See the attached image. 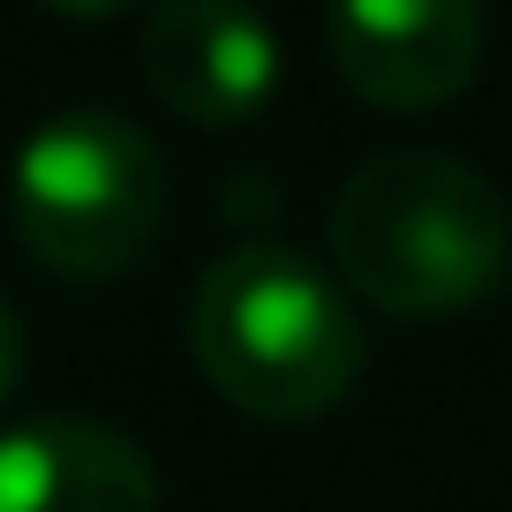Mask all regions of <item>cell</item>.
Returning a JSON list of instances; mask_svg holds the SVG:
<instances>
[{
    "instance_id": "6da1fadb",
    "label": "cell",
    "mask_w": 512,
    "mask_h": 512,
    "mask_svg": "<svg viewBox=\"0 0 512 512\" xmlns=\"http://www.w3.org/2000/svg\"><path fill=\"white\" fill-rule=\"evenodd\" d=\"M339 279L384 317H460L512 264V211L452 151H384L332 204Z\"/></svg>"
},
{
    "instance_id": "7a4b0ae2",
    "label": "cell",
    "mask_w": 512,
    "mask_h": 512,
    "mask_svg": "<svg viewBox=\"0 0 512 512\" xmlns=\"http://www.w3.org/2000/svg\"><path fill=\"white\" fill-rule=\"evenodd\" d=\"M189 354L226 407L309 422L362 369V324L324 264L279 241H241L189 294Z\"/></svg>"
},
{
    "instance_id": "3957f363",
    "label": "cell",
    "mask_w": 512,
    "mask_h": 512,
    "mask_svg": "<svg viewBox=\"0 0 512 512\" xmlns=\"http://www.w3.org/2000/svg\"><path fill=\"white\" fill-rule=\"evenodd\" d=\"M8 211L46 272L113 279L166 226V159L128 113L68 106L23 136Z\"/></svg>"
},
{
    "instance_id": "277c9868",
    "label": "cell",
    "mask_w": 512,
    "mask_h": 512,
    "mask_svg": "<svg viewBox=\"0 0 512 512\" xmlns=\"http://www.w3.org/2000/svg\"><path fill=\"white\" fill-rule=\"evenodd\" d=\"M332 61L369 106L430 113L482 68V0H332Z\"/></svg>"
},
{
    "instance_id": "5b68a950",
    "label": "cell",
    "mask_w": 512,
    "mask_h": 512,
    "mask_svg": "<svg viewBox=\"0 0 512 512\" xmlns=\"http://www.w3.org/2000/svg\"><path fill=\"white\" fill-rule=\"evenodd\" d=\"M136 61L151 98L196 128H234L279 91V38L249 0H159Z\"/></svg>"
},
{
    "instance_id": "8992f818",
    "label": "cell",
    "mask_w": 512,
    "mask_h": 512,
    "mask_svg": "<svg viewBox=\"0 0 512 512\" xmlns=\"http://www.w3.org/2000/svg\"><path fill=\"white\" fill-rule=\"evenodd\" d=\"M0 512H159V475L113 422L31 415L0 430Z\"/></svg>"
},
{
    "instance_id": "52a82bcc",
    "label": "cell",
    "mask_w": 512,
    "mask_h": 512,
    "mask_svg": "<svg viewBox=\"0 0 512 512\" xmlns=\"http://www.w3.org/2000/svg\"><path fill=\"white\" fill-rule=\"evenodd\" d=\"M16 377H23V324H16V309H8V294H0V407H8Z\"/></svg>"
},
{
    "instance_id": "ba28073f",
    "label": "cell",
    "mask_w": 512,
    "mask_h": 512,
    "mask_svg": "<svg viewBox=\"0 0 512 512\" xmlns=\"http://www.w3.org/2000/svg\"><path fill=\"white\" fill-rule=\"evenodd\" d=\"M61 16H128V8H144V0H46Z\"/></svg>"
}]
</instances>
